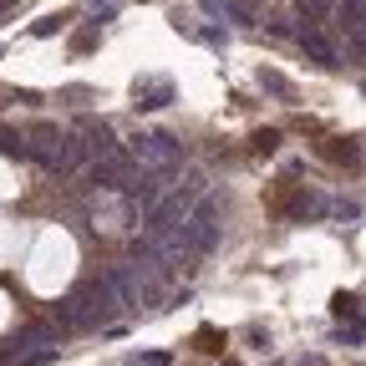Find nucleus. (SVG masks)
Masks as SVG:
<instances>
[{"label": "nucleus", "mask_w": 366, "mask_h": 366, "mask_svg": "<svg viewBox=\"0 0 366 366\" xmlns=\"http://www.w3.org/2000/svg\"><path fill=\"white\" fill-rule=\"evenodd\" d=\"M331 310L346 321V316H356V310H361V300H356V295H336V300H331Z\"/></svg>", "instance_id": "0eeeda50"}, {"label": "nucleus", "mask_w": 366, "mask_h": 366, "mask_svg": "<svg viewBox=\"0 0 366 366\" xmlns=\"http://www.w3.org/2000/svg\"><path fill=\"white\" fill-rule=\"evenodd\" d=\"M61 25H67V16H46L41 25H36V36H51V31H61Z\"/></svg>", "instance_id": "1a4fd4ad"}, {"label": "nucleus", "mask_w": 366, "mask_h": 366, "mask_svg": "<svg viewBox=\"0 0 366 366\" xmlns=\"http://www.w3.org/2000/svg\"><path fill=\"white\" fill-rule=\"evenodd\" d=\"M259 87H270V92H280V97H290V92H295V87H290V82H285V76H280V72H259Z\"/></svg>", "instance_id": "39448f33"}, {"label": "nucleus", "mask_w": 366, "mask_h": 366, "mask_svg": "<svg viewBox=\"0 0 366 366\" xmlns=\"http://www.w3.org/2000/svg\"><path fill=\"white\" fill-rule=\"evenodd\" d=\"M300 46H305L310 56L321 61V67H336V51H331V41H325L321 31H300Z\"/></svg>", "instance_id": "7ed1b4c3"}, {"label": "nucleus", "mask_w": 366, "mask_h": 366, "mask_svg": "<svg viewBox=\"0 0 366 366\" xmlns=\"http://www.w3.org/2000/svg\"><path fill=\"white\" fill-rule=\"evenodd\" d=\"M173 97V82H163V76H138V107H163V102Z\"/></svg>", "instance_id": "f03ea898"}, {"label": "nucleus", "mask_w": 366, "mask_h": 366, "mask_svg": "<svg viewBox=\"0 0 366 366\" xmlns=\"http://www.w3.org/2000/svg\"><path fill=\"white\" fill-rule=\"evenodd\" d=\"M250 142H255V153H274V148H280V133H274V127H265V133H255Z\"/></svg>", "instance_id": "423d86ee"}, {"label": "nucleus", "mask_w": 366, "mask_h": 366, "mask_svg": "<svg viewBox=\"0 0 366 366\" xmlns=\"http://www.w3.org/2000/svg\"><path fill=\"white\" fill-rule=\"evenodd\" d=\"M193 341H199V351H224V336L219 331H199Z\"/></svg>", "instance_id": "6e6552de"}, {"label": "nucleus", "mask_w": 366, "mask_h": 366, "mask_svg": "<svg viewBox=\"0 0 366 366\" xmlns=\"http://www.w3.org/2000/svg\"><path fill=\"white\" fill-rule=\"evenodd\" d=\"M321 153H325L331 163H356V142H351V138H325Z\"/></svg>", "instance_id": "20e7f679"}, {"label": "nucleus", "mask_w": 366, "mask_h": 366, "mask_svg": "<svg viewBox=\"0 0 366 366\" xmlns=\"http://www.w3.org/2000/svg\"><path fill=\"white\" fill-rule=\"evenodd\" d=\"M138 163L142 168H158V173H173V163H178V142L173 138H142L138 142Z\"/></svg>", "instance_id": "f257e3e1"}]
</instances>
